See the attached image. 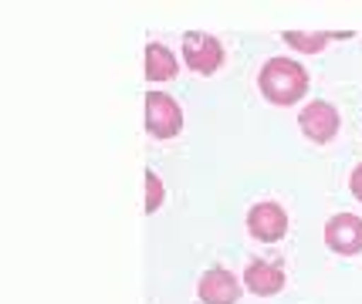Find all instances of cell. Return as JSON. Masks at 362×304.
I'll return each instance as SVG.
<instances>
[{"instance_id": "10", "label": "cell", "mask_w": 362, "mask_h": 304, "mask_svg": "<svg viewBox=\"0 0 362 304\" xmlns=\"http://www.w3.org/2000/svg\"><path fill=\"white\" fill-rule=\"evenodd\" d=\"M349 37L346 31H335V34H301V31H284L281 41L288 44L291 51H298V54H318V51H325L332 41H342Z\"/></svg>"}, {"instance_id": "11", "label": "cell", "mask_w": 362, "mask_h": 304, "mask_svg": "<svg viewBox=\"0 0 362 304\" xmlns=\"http://www.w3.org/2000/svg\"><path fill=\"white\" fill-rule=\"evenodd\" d=\"M163 200H166V186H163V179L149 169V173H146V213H159Z\"/></svg>"}, {"instance_id": "7", "label": "cell", "mask_w": 362, "mask_h": 304, "mask_svg": "<svg viewBox=\"0 0 362 304\" xmlns=\"http://www.w3.org/2000/svg\"><path fill=\"white\" fill-rule=\"evenodd\" d=\"M325 247L339 257L362 254V217H356V213H335L325 224Z\"/></svg>"}, {"instance_id": "5", "label": "cell", "mask_w": 362, "mask_h": 304, "mask_svg": "<svg viewBox=\"0 0 362 304\" xmlns=\"http://www.w3.org/2000/svg\"><path fill=\"white\" fill-rule=\"evenodd\" d=\"M244 224H247V233L257 243H278L288 233V209L278 200H261L247 209Z\"/></svg>"}, {"instance_id": "6", "label": "cell", "mask_w": 362, "mask_h": 304, "mask_svg": "<svg viewBox=\"0 0 362 304\" xmlns=\"http://www.w3.org/2000/svg\"><path fill=\"white\" fill-rule=\"evenodd\" d=\"M284 284H288V274L278 260L271 257H251L244 264V291L254 294V298H274L281 294Z\"/></svg>"}, {"instance_id": "3", "label": "cell", "mask_w": 362, "mask_h": 304, "mask_svg": "<svg viewBox=\"0 0 362 304\" xmlns=\"http://www.w3.org/2000/svg\"><path fill=\"white\" fill-rule=\"evenodd\" d=\"M339 126H342V118H339V109H335L332 102H325V98H315V102L301 105V112H298V128H301V135H305L308 142H315V145L335 142V135H339Z\"/></svg>"}, {"instance_id": "9", "label": "cell", "mask_w": 362, "mask_h": 304, "mask_svg": "<svg viewBox=\"0 0 362 304\" xmlns=\"http://www.w3.org/2000/svg\"><path fill=\"white\" fill-rule=\"evenodd\" d=\"M180 75V61H176V54L166 44H146V78L153 81V85H163V81H173Z\"/></svg>"}, {"instance_id": "2", "label": "cell", "mask_w": 362, "mask_h": 304, "mask_svg": "<svg viewBox=\"0 0 362 304\" xmlns=\"http://www.w3.org/2000/svg\"><path fill=\"white\" fill-rule=\"evenodd\" d=\"M146 132L159 142L183 132V105L170 92H146Z\"/></svg>"}, {"instance_id": "4", "label": "cell", "mask_w": 362, "mask_h": 304, "mask_svg": "<svg viewBox=\"0 0 362 304\" xmlns=\"http://www.w3.org/2000/svg\"><path fill=\"white\" fill-rule=\"evenodd\" d=\"M227 61V54H223V44L214 37V34H183V64H187L193 75H217Z\"/></svg>"}, {"instance_id": "8", "label": "cell", "mask_w": 362, "mask_h": 304, "mask_svg": "<svg viewBox=\"0 0 362 304\" xmlns=\"http://www.w3.org/2000/svg\"><path fill=\"white\" fill-rule=\"evenodd\" d=\"M240 277L227 267H210L197 281V298L200 304H237L240 301Z\"/></svg>"}, {"instance_id": "12", "label": "cell", "mask_w": 362, "mask_h": 304, "mask_svg": "<svg viewBox=\"0 0 362 304\" xmlns=\"http://www.w3.org/2000/svg\"><path fill=\"white\" fill-rule=\"evenodd\" d=\"M349 193H352V196L362 203V162L352 169V173H349Z\"/></svg>"}, {"instance_id": "1", "label": "cell", "mask_w": 362, "mask_h": 304, "mask_svg": "<svg viewBox=\"0 0 362 304\" xmlns=\"http://www.w3.org/2000/svg\"><path fill=\"white\" fill-rule=\"evenodd\" d=\"M308 85H312L308 68L295 58H271L257 71V92L268 105H278V109L298 105L308 95Z\"/></svg>"}]
</instances>
